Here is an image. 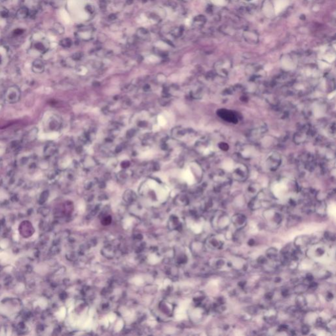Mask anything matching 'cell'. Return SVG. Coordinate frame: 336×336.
<instances>
[{
	"label": "cell",
	"instance_id": "e0dca14e",
	"mask_svg": "<svg viewBox=\"0 0 336 336\" xmlns=\"http://www.w3.org/2000/svg\"><path fill=\"white\" fill-rule=\"evenodd\" d=\"M24 30L23 29H21V28H16L15 30H14L13 32V34L14 36H19L23 34L24 33Z\"/></svg>",
	"mask_w": 336,
	"mask_h": 336
},
{
	"label": "cell",
	"instance_id": "5bb4252c",
	"mask_svg": "<svg viewBox=\"0 0 336 336\" xmlns=\"http://www.w3.org/2000/svg\"><path fill=\"white\" fill-rule=\"evenodd\" d=\"M206 22V18L204 17L203 15H198L197 16L195 19H194V23H195L198 25H202Z\"/></svg>",
	"mask_w": 336,
	"mask_h": 336
},
{
	"label": "cell",
	"instance_id": "3957f363",
	"mask_svg": "<svg viewBox=\"0 0 336 336\" xmlns=\"http://www.w3.org/2000/svg\"><path fill=\"white\" fill-rule=\"evenodd\" d=\"M231 221L238 229H242L246 224L247 219L245 216L242 214H236L232 217Z\"/></svg>",
	"mask_w": 336,
	"mask_h": 336
},
{
	"label": "cell",
	"instance_id": "9c48e42d",
	"mask_svg": "<svg viewBox=\"0 0 336 336\" xmlns=\"http://www.w3.org/2000/svg\"><path fill=\"white\" fill-rule=\"evenodd\" d=\"M210 244L213 248H219L223 245V242L219 240L217 238L215 237H212L209 240Z\"/></svg>",
	"mask_w": 336,
	"mask_h": 336
},
{
	"label": "cell",
	"instance_id": "30bf717a",
	"mask_svg": "<svg viewBox=\"0 0 336 336\" xmlns=\"http://www.w3.org/2000/svg\"><path fill=\"white\" fill-rule=\"evenodd\" d=\"M10 15L9 11L4 6H0V17L2 19H7Z\"/></svg>",
	"mask_w": 336,
	"mask_h": 336
},
{
	"label": "cell",
	"instance_id": "9a60e30c",
	"mask_svg": "<svg viewBox=\"0 0 336 336\" xmlns=\"http://www.w3.org/2000/svg\"><path fill=\"white\" fill-rule=\"evenodd\" d=\"M36 134H37V132H36V130H31L28 132V133L27 134V137H28V141H32L33 139H34L36 138Z\"/></svg>",
	"mask_w": 336,
	"mask_h": 336
},
{
	"label": "cell",
	"instance_id": "8fae6325",
	"mask_svg": "<svg viewBox=\"0 0 336 336\" xmlns=\"http://www.w3.org/2000/svg\"><path fill=\"white\" fill-rule=\"evenodd\" d=\"M267 257L270 258V259H274V258L277 256V254H278V251H277V250L275 249V248H269V249L267 250Z\"/></svg>",
	"mask_w": 336,
	"mask_h": 336
},
{
	"label": "cell",
	"instance_id": "8992f818",
	"mask_svg": "<svg viewBox=\"0 0 336 336\" xmlns=\"http://www.w3.org/2000/svg\"><path fill=\"white\" fill-rule=\"evenodd\" d=\"M29 15H30V11L26 7H21L18 9L15 14L16 19L19 20H23L27 18Z\"/></svg>",
	"mask_w": 336,
	"mask_h": 336
},
{
	"label": "cell",
	"instance_id": "ac0fdd59",
	"mask_svg": "<svg viewBox=\"0 0 336 336\" xmlns=\"http://www.w3.org/2000/svg\"><path fill=\"white\" fill-rule=\"evenodd\" d=\"M158 123H159V124L161 126H164L165 125V123H166V120H165V119L164 117L160 116L158 117Z\"/></svg>",
	"mask_w": 336,
	"mask_h": 336
},
{
	"label": "cell",
	"instance_id": "603a6c76",
	"mask_svg": "<svg viewBox=\"0 0 336 336\" xmlns=\"http://www.w3.org/2000/svg\"><path fill=\"white\" fill-rule=\"evenodd\" d=\"M254 243H255L254 240H252V239H251V240L249 241V242H248V244H249L250 245H254Z\"/></svg>",
	"mask_w": 336,
	"mask_h": 336
},
{
	"label": "cell",
	"instance_id": "ba28073f",
	"mask_svg": "<svg viewBox=\"0 0 336 336\" xmlns=\"http://www.w3.org/2000/svg\"><path fill=\"white\" fill-rule=\"evenodd\" d=\"M53 30L57 34L61 35L64 33V27L59 23H55L53 26Z\"/></svg>",
	"mask_w": 336,
	"mask_h": 336
},
{
	"label": "cell",
	"instance_id": "cb8c5ba5",
	"mask_svg": "<svg viewBox=\"0 0 336 336\" xmlns=\"http://www.w3.org/2000/svg\"><path fill=\"white\" fill-rule=\"evenodd\" d=\"M116 17L115 16V14H110V16H109V19H110L111 20H114Z\"/></svg>",
	"mask_w": 336,
	"mask_h": 336
},
{
	"label": "cell",
	"instance_id": "52a82bcc",
	"mask_svg": "<svg viewBox=\"0 0 336 336\" xmlns=\"http://www.w3.org/2000/svg\"><path fill=\"white\" fill-rule=\"evenodd\" d=\"M309 241H310V240H309V238L307 237H300L296 238L295 243L297 246L301 247L306 245L309 242Z\"/></svg>",
	"mask_w": 336,
	"mask_h": 336
},
{
	"label": "cell",
	"instance_id": "44dd1931",
	"mask_svg": "<svg viewBox=\"0 0 336 336\" xmlns=\"http://www.w3.org/2000/svg\"><path fill=\"white\" fill-rule=\"evenodd\" d=\"M86 9H87V11H88L89 12H90V13H93V7H92L91 5H87V7H86Z\"/></svg>",
	"mask_w": 336,
	"mask_h": 336
},
{
	"label": "cell",
	"instance_id": "ffe728a7",
	"mask_svg": "<svg viewBox=\"0 0 336 336\" xmlns=\"http://www.w3.org/2000/svg\"><path fill=\"white\" fill-rule=\"evenodd\" d=\"M258 261H259V263H261V264H264L265 263L267 262V259L264 257H260V258L259 259H258Z\"/></svg>",
	"mask_w": 336,
	"mask_h": 336
},
{
	"label": "cell",
	"instance_id": "7c38bea8",
	"mask_svg": "<svg viewBox=\"0 0 336 336\" xmlns=\"http://www.w3.org/2000/svg\"><path fill=\"white\" fill-rule=\"evenodd\" d=\"M183 177L187 182H192L194 181V177L190 170H186L183 172Z\"/></svg>",
	"mask_w": 336,
	"mask_h": 336
},
{
	"label": "cell",
	"instance_id": "4fadbf2b",
	"mask_svg": "<svg viewBox=\"0 0 336 336\" xmlns=\"http://www.w3.org/2000/svg\"><path fill=\"white\" fill-rule=\"evenodd\" d=\"M72 40L70 38H64L60 41V45L63 47L69 48L72 45Z\"/></svg>",
	"mask_w": 336,
	"mask_h": 336
},
{
	"label": "cell",
	"instance_id": "2e32d148",
	"mask_svg": "<svg viewBox=\"0 0 336 336\" xmlns=\"http://www.w3.org/2000/svg\"><path fill=\"white\" fill-rule=\"evenodd\" d=\"M172 34L175 37H179L182 34V30L181 28H175L172 31Z\"/></svg>",
	"mask_w": 336,
	"mask_h": 336
},
{
	"label": "cell",
	"instance_id": "5b68a950",
	"mask_svg": "<svg viewBox=\"0 0 336 336\" xmlns=\"http://www.w3.org/2000/svg\"><path fill=\"white\" fill-rule=\"evenodd\" d=\"M34 49L36 51L40 53H45L47 51L48 46L45 44L44 40L37 41L34 44Z\"/></svg>",
	"mask_w": 336,
	"mask_h": 336
},
{
	"label": "cell",
	"instance_id": "d6986e66",
	"mask_svg": "<svg viewBox=\"0 0 336 336\" xmlns=\"http://www.w3.org/2000/svg\"><path fill=\"white\" fill-rule=\"evenodd\" d=\"M100 7H101L102 10H104L106 8L105 0H101L100 1Z\"/></svg>",
	"mask_w": 336,
	"mask_h": 336
},
{
	"label": "cell",
	"instance_id": "7402d4cb",
	"mask_svg": "<svg viewBox=\"0 0 336 336\" xmlns=\"http://www.w3.org/2000/svg\"><path fill=\"white\" fill-rule=\"evenodd\" d=\"M333 298V296L332 293H328V295H327V299H329V300H332Z\"/></svg>",
	"mask_w": 336,
	"mask_h": 336
},
{
	"label": "cell",
	"instance_id": "7a4b0ae2",
	"mask_svg": "<svg viewBox=\"0 0 336 336\" xmlns=\"http://www.w3.org/2000/svg\"><path fill=\"white\" fill-rule=\"evenodd\" d=\"M230 219L228 216L223 213H221L219 215H215L214 219L213 221H215V225L217 227H218L220 230H225L228 227L230 223Z\"/></svg>",
	"mask_w": 336,
	"mask_h": 336
},
{
	"label": "cell",
	"instance_id": "d4e9b609",
	"mask_svg": "<svg viewBox=\"0 0 336 336\" xmlns=\"http://www.w3.org/2000/svg\"><path fill=\"white\" fill-rule=\"evenodd\" d=\"M133 0H127V3L129 5L133 3Z\"/></svg>",
	"mask_w": 336,
	"mask_h": 336
},
{
	"label": "cell",
	"instance_id": "484cf974",
	"mask_svg": "<svg viewBox=\"0 0 336 336\" xmlns=\"http://www.w3.org/2000/svg\"><path fill=\"white\" fill-rule=\"evenodd\" d=\"M0 1H1V2H5V1H6L7 0H0Z\"/></svg>",
	"mask_w": 336,
	"mask_h": 336
},
{
	"label": "cell",
	"instance_id": "277c9868",
	"mask_svg": "<svg viewBox=\"0 0 336 336\" xmlns=\"http://www.w3.org/2000/svg\"><path fill=\"white\" fill-rule=\"evenodd\" d=\"M32 69L34 72L37 73V74L42 73L45 70L44 62L41 59H36L32 65Z\"/></svg>",
	"mask_w": 336,
	"mask_h": 336
},
{
	"label": "cell",
	"instance_id": "6da1fadb",
	"mask_svg": "<svg viewBox=\"0 0 336 336\" xmlns=\"http://www.w3.org/2000/svg\"><path fill=\"white\" fill-rule=\"evenodd\" d=\"M21 97V91L16 86L9 87L5 92V98L9 103H15L18 102Z\"/></svg>",
	"mask_w": 336,
	"mask_h": 336
}]
</instances>
